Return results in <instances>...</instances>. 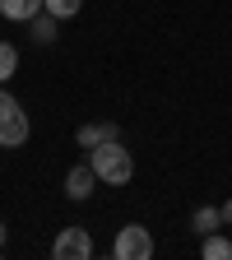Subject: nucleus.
Returning a JSON list of instances; mask_svg holds the SVG:
<instances>
[{
  "mask_svg": "<svg viewBox=\"0 0 232 260\" xmlns=\"http://www.w3.org/2000/svg\"><path fill=\"white\" fill-rule=\"evenodd\" d=\"M88 162H93L97 181H107V186H125L130 177H135V158L125 153L121 140H103V144H93V149H88Z\"/></svg>",
  "mask_w": 232,
  "mask_h": 260,
  "instance_id": "obj_1",
  "label": "nucleus"
},
{
  "mask_svg": "<svg viewBox=\"0 0 232 260\" xmlns=\"http://www.w3.org/2000/svg\"><path fill=\"white\" fill-rule=\"evenodd\" d=\"M5 233H10V228H5V223H0V251H5Z\"/></svg>",
  "mask_w": 232,
  "mask_h": 260,
  "instance_id": "obj_14",
  "label": "nucleus"
},
{
  "mask_svg": "<svg viewBox=\"0 0 232 260\" xmlns=\"http://www.w3.org/2000/svg\"><path fill=\"white\" fill-rule=\"evenodd\" d=\"M223 223H232V200H227V205H223Z\"/></svg>",
  "mask_w": 232,
  "mask_h": 260,
  "instance_id": "obj_13",
  "label": "nucleus"
},
{
  "mask_svg": "<svg viewBox=\"0 0 232 260\" xmlns=\"http://www.w3.org/2000/svg\"><path fill=\"white\" fill-rule=\"evenodd\" d=\"M75 140H79V149H93V144H103V140H121V125L116 121H88V125L75 130Z\"/></svg>",
  "mask_w": 232,
  "mask_h": 260,
  "instance_id": "obj_6",
  "label": "nucleus"
},
{
  "mask_svg": "<svg viewBox=\"0 0 232 260\" xmlns=\"http://www.w3.org/2000/svg\"><path fill=\"white\" fill-rule=\"evenodd\" d=\"M153 233L144 223H125L121 233H116V242H112V255L116 260H153Z\"/></svg>",
  "mask_w": 232,
  "mask_h": 260,
  "instance_id": "obj_3",
  "label": "nucleus"
},
{
  "mask_svg": "<svg viewBox=\"0 0 232 260\" xmlns=\"http://www.w3.org/2000/svg\"><path fill=\"white\" fill-rule=\"evenodd\" d=\"M51 255L56 260H88L93 255V237L84 228H60V237L51 242Z\"/></svg>",
  "mask_w": 232,
  "mask_h": 260,
  "instance_id": "obj_4",
  "label": "nucleus"
},
{
  "mask_svg": "<svg viewBox=\"0 0 232 260\" xmlns=\"http://www.w3.org/2000/svg\"><path fill=\"white\" fill-rule=\"evenodd\" d=\"M200 255H205V260H232V242L218 237V233H209L205 246H200Z\"/></svg>",
  "mask_w": 232,
  "mask_h": 260,
  "instance_id": "obj_10",
  "label": "nucleus"
},
{
  "mask_svg": "<svg viewBox=\"0 0 232 260\" xmlns=\"http://www.w3.org/2000/svg\"><path fill=\"white\" fill-rule=\"evenodd\" d=\"M218 223H223V209H214V205H200V209H195V218H190V228H195L200 237L218 233Z\"/></svg>",
  "mask_w": 232,
  "mask_h": 260,
  "instance_id": "obj_9",
  "label": "nucleus"
},
{
  "mask_svg": "<svg viewBox=\"0 0 232 260\" xmlns=\"http://www.w3.org/2000/svg\"><path fill=\"white\" fill-rule=\"evenodd\" d=\"M56 23H60V19L42 10L38 19H32V23H28V28H32V42H38V47H51V42H56Z\"/></svg>",
  "mask_w": 232,
  "mask_h": 260,
  "instance_id": "obj_8",
  "label": "nucleus"
},
{
  "mask_svg": "<svg viewBox=\"0 0 232 260\" xmlns=\"http://www.w3.org/2000/svg\"><path fill=\"white\" fill-rule=\"evenodd\" d=\"M97 186V172H93V162H75L70 172H65V195L70 200H88Z\"/></svg>",
  "mask_w": 232,
  "mask_h": 260,
  "instance_id": "obj_5",
  "label": "nucleus"
},
{
  "mask_svg": "<svg viewBox=\"0 0 232 260\" xmlns=\"http://www.w3.org/2000/svg\"><path fill=\"white\" fill-rule=\"evenodd\" d=\"M84 10V0H47V14H56V19H75Z\"/></svg>",
  "mask_w": 232,
  "mask_h": 260,
  "instance_id": "obj_12",
  "label": "nucleus"
},
{
  "mask_svg": "<svg viewBox=\"0 0 232 260\" xmlns=\"http://www.w3.org/2000/svg\"><path fill=\"white\" fill-rule=\"evenodd\" d=\"M28 140V112L14 93H5V84H0V149H19Z\"/></svg>",
  "mask_w": 232,
  "mask_h": 260,
  "instance_id": "obj_2",
  "label": "nucleus"
},
{
  "mask_svg": "<svg viewBox=\"0 0 232 260\" xmlns=\"http://www.w3.org/2000/svg\"><path fill=\"white\" fill-rule=\"evenodd\" d=\"M14 70H19V47L0 42V84H5V79H14Z\"/></svg>",
  "mask_w": 232,
  "mask_h": 260,
  "instance_id": "obj_11",
  "label": "nucleus"
},
{
  "mask_svg": "<svg viewBox=\"0 0 232 260\" xmlns=\"http://www.w3.org/2000/svg\"><path fill=\"white\" fill-rule=\"evenodd\" d=\"M42 10H47V0H0V14L14 23H32Z\"/></svg>",
  "mask_w": 232,
  "mask_h": 260,
  "instance_id": "obj_7",
  "label": "nucleus"
}]
</instances>
